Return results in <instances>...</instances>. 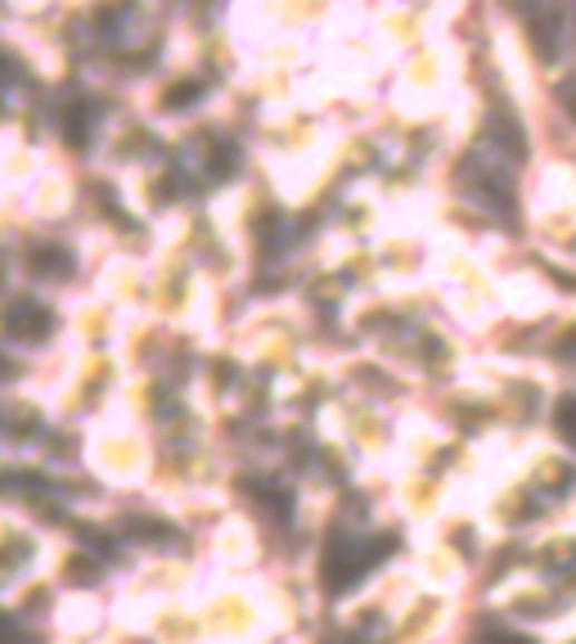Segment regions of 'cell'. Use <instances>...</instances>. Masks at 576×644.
Listing matches in <instances>:
<instances>
[{"instance_id":"5","label":"cell","mask_w":576,"mask_h":644,"mask_svg":"<svg viewBox=\"0 0 576 644\" xmlns=\"http://www.w3.org/2000/svg\"><path fill=\"white\" fill-rule=\"evenodd\" d=\"M554 428H558V438H563L567 447H576V392L558 397V406H554Z\"/></svg>"},{"instance_id":"10","label":"cell","mask_w":576,"mask_h":644,"mask_svg":"<svg viewBox=\"0 0 576 644\" xmlns=\"http://www.w3.org/2000/svg\"><path fill=\"white\" fill-rule=\"evenodd\" d=\"M10 644H28V635H23L19 626H14V631H10Z\"/></svg>"},{"instance_id":"1","label":"cell","mask_w":576,"mask_h":644,"mask_svg":"<svg viewBox=\"0 0 576 644\" xmlns=\"http://www.w3.org/2000/svg\"><path fill=\"white\" fill-rule=\"evenodd\" d=\"M397 541L383 536V541H361V536H348V531H333L329 536V550H324V564H320V582L329 591H348L357 586Z\"/></svg>"},{"instance_id":"9","label":"cell","mask_w":576,"mask_h":644,"mask_svg":"<svg viewBox=\"0 0 576 644\" xmlns=\"http://www.w3.org/2000/svg\"><path fill=\"white\" fill-rule=\"evenodd\" d=\"M131 527H136L140 541H154V546H163V541H167V536H163L167 527H158V523H131Z\"/></svg>"},{"instance_id":"6","label":"cell","mask_w":576,"mask_h":644,"mask_svg":"<svg viewBox=\"0 0 576 644\" xmlns=\"http://www.w3.org/2000/svg\"><path fill=\"white\" fill-rule=\"evenodd\" d=\"M68 582H72V586H95V582H99V564H95L90 555L68 559Z\"/></svg>"},{"instance_id":"4","label":"cell","mask_w":576,"mask_h":644,"mask_svg":"<svg viewBox=\"0 0 576 644\" xmlns=\"http://www.w3.org/2000/svg\"><path fill=\"white\" fill-rule=\"evenodd\" d=\"M64 136H68V145L86 149V140H90V104H86V99H72V104H68V114H64Z\"/></svg>"},{"instance_id":"8","label":"cell","mask_w":576,"mask_h":644,"mask_svg":"<svg viewBox=\"0 0 576 644\" xmlns=\"http://www.w3.org/2000/svg\"><path fill=\"white\" fill-rule=\"evenodd\" d=\"M478 644H531V640H527V635H518V631H505V626H487Z\"/></svg>"},{"instance_id":"7","label":"cell","mask_w":576,"mask_h":644,"mask_svg":"<svg viewBox=\"0 0 576 644\" xmlns=\"http://www.w3.org/2000/svg\"><path fill=\"white\" fill-rule=\"evenodd\" d=\"M198 95H203V81H180V86H172V90H167V99H163V104H167V109H189V104H194Z\"/></svg>"},{"instance_id":"2","label":"cell","mask_w":576,"mask_h":644,"mask_svg":"<svg viewBox=\"0 0 576 644\" xmlns=\"http://www.w3.org/2000/svg\"><path fill=\"white\" fill-rule=\"evenodd\" d=\"M6 334L14 343H46L55 334V315L37 297H14L10 311H6Z\"/></svg>"},{"instance_id":"3","label":"cell","mask_w":576,"mask_h":644,"mask_svg":"<svg viewBox=\"0 0 576 644\" xmlns=\"http://www.w3.org/2000/svg\"><path fill=\"white\" fill-rule=\"evenodd\" d=\"M28 266H32L37 275H68V271H72V257H68L59 244H37V248L28 253Z\"/></svg>"}]
</instances>
